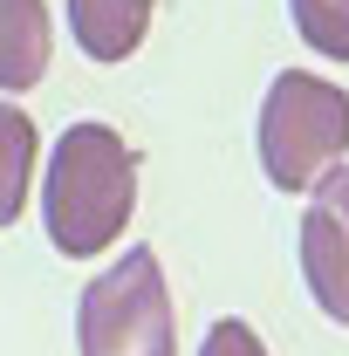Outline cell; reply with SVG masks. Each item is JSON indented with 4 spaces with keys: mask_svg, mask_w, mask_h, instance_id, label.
<instances>
[{
    "mask_svg": "<svg viewBox=\"0 0 349 356\" xmlns=\"http://www.w3.org/2000/svg\"><path fill=\"white\" fill-rule=\"evenodd\" d=\"M137 213V151L110 124H69L48 151L42 178V226L55 254L96 261Z\"/></svg>",
    "mask_w": 349,
    "mask_h": 356,
    "instance_id": "cell-1",
    "label": "cell"
},
{
    "mask_svg": "<svg viewBox=\"0 0 349 356\" xmlns=\"http://www.w3.org/2000/svg\"><path fill=\"white\" fill-rule=\"evenodd\" d=\"M349 151V89L315 69H281L261 96V172L281 192H315Z\"/></svg>",
    "mask_w": 349,
    "mask_h": 356,
    "instance_id": "cell-2",
    "label": "cell"
},
{
    "mask_svg": "<svg viewBox=\"0 0 349 356\" xmlns=\"http://www.w3.org/2000/svg\"><path fill=\"white\" fill-rule=\"evenodd\" d=\"M76 350L83 356H178L172 288L151 247H131L103 267L76 302Z\"/></svg>",
    "mask_w": 349,
    "mask_h": 356,
    "instance_id": "cell-3",
    "label": "cell"
},
{
    "mask_svg": "<svg viewBox=\"0 0 349 356\" xmlns=\"http://www.w3.org/2000/svg\"><path fill=\"white\" fill-rule=\"evenodd\" d=\"M302 281L315 309L349 329V165H336L302 206Z\"/></svg>",
    "mask_w": 349,
    "mask_h": 356,
    "instance_id": "cell-4",
    "label": "cell"
},
{
    "mask_svg": "<svg viewBox=\"0 0 349 356\" xmlns=\"http://www.w3.org/2000/svg\"><path fill=\"white\" fill-rule=\"evenodd\" d=\"M158 0H69V35L89 62H131Z\"/></svg>",
    "mask_w": 349,
    "mask_h": 356,
    "instance_id": "cell-5",
    "label": "cell"
},
{
    "mask_svg": "<svg viewBox=\"0 0 349 356\" xmlns=\"http://www.w3.org/2000/svg\"><path fill=\"white\" fill-rule=\"evenodd\" d=\"M48 76V0H0V96Z\"/></svg>",
    "mask_w": 349,
    "mask_h": 356,
    "instance_id": "cell-6",
    "label": "cell"
},
{
    "mask_svg": "<svg viewBox=\"0 0 349 356\" xmlns=\"http://www.w3.org/2000/svg\"><path fill=\"white\" fill-rule=\"evenodd\" d=\"M35 151H42V131L21 103H0V226L21 220L28 206V178H35Z\"/></svg>",
    "mask_w": 349,
    "mask_h": 356,
    "instance_id": "cell-7",
    "label": "cell"
},
{
    "mask_svg": "<svg viewBox=\"0 0 349 356\" xmlns=\"http://www.w3.org/2000/svg\"><path fill=\"white\" fill-rule=\"evenodd\" d=\"M288 21L315 55L349 62V0H288Z\"/></svg>",
    "mask_w": 349,
    "mask_h": 356,
    "instance_id": "cell-8",
    "label": "cell"
},
{
    "mask_svg": "<svg viewBox=\"0 0 349 356\" xmlns=\"http://www.w3.org/2000/svg\"><path fill=\"white\" fill-rule=\"evenodd\" d=\"M199 356H267V343L254 336V322H240V315H219L213 329H206V343Z\"/></svg>",
    "mask_w": 349,
    "mask_h": 356,
    "instance_id": "cell-9",
    "label": "cell"
}]
</instances>
